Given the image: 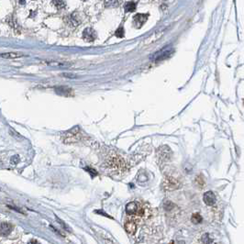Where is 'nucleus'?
I'll list each match as a JSON object with an SVG mask.
<instances>
[{
    "label": "nucleus",
    "instance_id": "7",
    "mask_svg": "<svg viewBox=\"0 0 244 244\" xmlns=\"http://www.w3.org/2000/svg\"><path fill=\"white\" fill-rule=\"evenodd\" d=\"M149 14H137L134 17V25L137 29H141L147 21Z\"/></svg>",
    "mask_w": 244,
    "mask_h": 244
},
{
    "label": "nucleus",
    "instance_id": "23",
    "mask_svg": "<svg viewBox=\"0 0 244 244\" xmlns=\"http://www.w3.org/2000/svg\"><path fill=\"white\" fill-rule=\"evenodd\" d=\"M10 132L12 133V136H14V137H16V138H20V136L17 134V133L16 131H13V129H11V128H10Z\"/></svg>",
    "mask_w": 244,
    "mask_h": 244
},
{
    "label": "nucleus",
    "instance_id": "17",
    "mask_svg": "<svg viewBox=\"0 0 244 244\" xmlns=\"http://www.w3.org/2000/svg\"><path fill=\"white\" fill-rule=\"evenodd\" d=\"M46 63L52 66H60V67H67V66H70V63L68 62H46Z\"/></svg>",
    "mask_w": 244,
    "mask_h": 244
},
{
    "label": "nucleus",
    "instance_id": "13",
    "mask_svg": "<svg viewBox=\"0 0 244 244\" xmlns=\"http://www.w3.org/2000/svg\"><path fill=\"white\" fill-rule=\"evenodd\" d=\"M122 0H105V5L107 8L118 7L121 4Z\"/></svg>",
    "mask_w": 244,
    "mask_h": 244
},
{
    "label": "nucleus",
    "instance_id": "18",
    "mask_svg": "<svg viewBox=\"0 0 244 244\" xmlns=\"http://www.w3.org/2000/svg\"><path fill=\"white\" fill-rule=\"evenodd\" d=\"M191 220H192V222L195 223V224H199V223L202 222V217L199 215L198 213H195V214L192 215Z\"/></svg>",
    "mask_w": 244,
    "mask_h": 244
},
{
    "label": "nucleus",
    "instance_id": "2",
    "mask_svg": "<svg viewBox=\"0 0 244 244\" xmlns=\"http://www.w3.org/2000/svg\"><path fill=\"white\" fill-rule=\"evenodd\" d=\"M193 244H220V241L216 233L204 232L195 238Z\"/></svg>",
    "mask_w": 244,
    "mask_h": 244
},
{
    "label": "nucleus",
    "instance_id": "21",
    "mask_svg": "<svg viewBox=\"0 0 244 244\" xmlns=\"http://www.w3.org/2000/svg\"><path fill=\"white\" fill-rule=\"evenodd\" d=\"M19 157L17 156V155H15V156H13L12 158H11V160H10V163H12V164H17V163H19Z\"/></svg>",
    "mask_w": 244,
    "mask_h": 244
},
{
    "label": "nucleus",
    "instance_id": "6",
    "mask_svg": "<svg viewBox=\"0 0 244 244\" xmlns=\"http://www.w3.org/2000/svg\"><path fill=\"white\" fill-rule=\"evenodd\" d=\"M203 200H204V202L206 203L207 206L212 207V206H214L216 204L217 197H216V195L212 191H208L203 195Z\"/></svg>",
    "mask_w": 244,
    "mask_h": 244
},
{
    "label": "nucleus",
    "instance_id": "19",
    "mask_svg": "<svg viewBox=\"0 0 244 244\" xmlns=\"http://www.w3.org/2000/svg\"><path fill=\"white\" fill-rule=\"evenodd\" d=\"M52 4H53L58 9L64 8V7H65V2H64V0H53V1H52Z\"/></svg>",
    "mask_w": 244,
    "mask_h": 244
},
{
    "label": "nucleus",
    "instance_id": "11",
    "mask_svg": "<svg viewBox=\"0 0 244 244\" xmlns=\"http://www.w3.org/2000/svg\"><path fill=\"white\" fill-rule=\"evenodd\" d=\"M173 51V50H165V51L160 52L158 54H156V57L154 58L155 62H160V61H163V60H165V59L169 58L172 55Z\"/></svg>",
    "mask_w": 244,
    "mask_h": 244
},
{
    "label": "nucleus",
    "instance_id": "20",
    "mask_svg": "<svg viewBox=\"0 0 244 244\" xmlns=\"http://www.w3.org/2000/svg\"><path fill=\"white\" fill-rule=\"evenodd\" d=\"M115 35L118 37V38H123L124 37V29L122 27H119L117 31L115 32Z\"/></svg>",
    "mask_w": 244,
    "mask_h": 244
},
{
    "label": "nucleus",
    "instance_id": "1",
    "mask_svg": "<svg viewBox=\"0 0 244 244\" xmlns=\"http://www.w3.org/2000/svg\"><path fill=\"white\" fill-rule=\"evenodd\" d=\"M106 165L113 173H119L125 167V162L121 156L113 153L108 155L106 160Z\"/></svg>",
    "mask_w": 244,
    "mask_h": 244
},
{
    "label": "nucleus",
    "instance_id": "3",
    "mask_svg": "<svg viewBox=\"0 0 244 244\" xmlns=\"http://www.w3.org/2000/svg\"><path fill=\"white\" fill-rule=\"evenodd\" d=\"M163 186L165 190L168 191L176 190L180 187V182L173 176H166L163 180Z\"/></svg>",
    "mask_w": 244,
    "mask_h": 244
},
{
    "label": "nucleus",
    "instance_id": "24",
    "mask_svg": "<svg viewBox=\"0 0 244 244\" xmlns=\"http://www.w3.org/2000/svg\"><path fill=\"white\" fill-rule=\"evenodd\" d=\"M28 244H40L39 243V241L38 240H36V239H31V240H30L29 241V243Z\"/></svg>",
    "mask_w": 244,
    "mask_h": 244
},
{
    "label": "nucleus",
    "instance_id": "8",
    "mask_svg": "<svg viewBox=\"0 0 244 244\" xmlns=\"http://www.w3.org/2000/svg\"><path fill=\"white\" fill-rule=\"evenodd\" d=\"M124 227H125L126 231L128 234H130V235L135 234L136 230H137V224H136V222L133 219L128 218V220H126L125 221V224H124Z\"/></svg>",
    "mask_w": 244,
    "mask_h": 244
},
{
    "label": "nucleus",
    "instance_id": "5",
    "mask_svg": "<svg viewBox=\"0 0 244 244\" xmlns=\"http://www.w3.org/2000/svg\"><path fill=\"white\" fill-rule=\"evenodd\" d=\"M140 207L141 206L138 202L135 201L129 202L126 205V213L128 216H137Z\"/></svg>",
    "mask_w": 244,
    "mask_h": 244
},
{
    "label": "nucleus",
    "instance_id": "4",
    "mask_svg": "<svg viewBox=\"0 0 244 244\" xmlns=\"http://www.w3.org/2000/svg\"><path fill=\"white\" fill-rule=\"evenodd\" d=\"M79 136H80V131L78 128H74L71 129L70 131L65 133L63 135V141L65 142H74L78 140Z\"/></svg>",
    "mask_w": 244,
    "mask_h": 244
},
{
    "label": "nucleus",
    "instance_id": "12",
    "mask_svg": "<svg viewBox=\"0 0 244 244\" xmlns=\"http://www.w3.org/2000/svg\"><path fill=\"white\" fill-rule=\"evenodd\" d=\"M0 56L5 59H17V58L23 56V54L19 52H7V53H2Z\"/></svg>",
    "mask_w": 244,
    "mask_h": 244
},
{
    "label": "nucleus",
    "instance_id": "9",
    "mask_svg": "<svg viewBox=\"0 0 244 244\" xmlns=\"http://www.w3.org/2000/svg\"><path fill=\"white\" fill-rule=\"evenodd\" d=\"M83 37L86 41H94L97 38V33L92 28H86L83 32Z\"/></svg>",
    "mask_w": 244,
    "mask_h": 244
},
{
    "label": "nucleus",
    "instance_id": "16",
    "mask_svg": "<svg viewBox=\"0 0 244 244\" xmlns=\"http://www.w3.org/2000/svg\"><path fill=\"white\" fill-rule=\"evenodd\" d=\"M70 89L67 87H64V86H62V87H59V88H56V92L59 94V95H63V96H68L70 94Z\"/></svg>",
    "mask_w": 244,
    "mask_h": 244
},
{
    "label": "nucleus",
    "instance_id": "14",
    "mask_svg": "<svg viewBox=\"0 0 244 244\" xmlns=\"http://www.w3.org/2000/svg\"><path fill=\"white\" fill-rule=\"evenodd\" d=\"M136 6H137V4L134 3V2H128L125 5V11L126 12H133V11H135Z\"/></svg>",
    "mask_w": 244,
    "mask_h": 244
},
{
    "label": "nucleus",
    "instance_id": "10",
    "mask_svg": "<svg viewBox=\"0 0 244 244\" xmlns=\"http://www.w3.org/2000/svg\"><path fill=\"white\" fill-rule=\"evenodd\" d=\"M12 231V225L9 223H0V236H8Z\"/></svg>",
    "mask_w": 244,
    "mask_h": 244
},
{
    "label": "nucleus",
    "instance_id": "15",
    "mask_svg": "<svg viewBox=\"0 0 244 244\" xmlns=\"http://www.w3.org/2000/svg\"><path fill=\"white\" fill-rule=\"evenodd\" d=\"M195 185H198L200 188H203L205 187V185H206V181L204 179V177L202 175H198L196 178H195Z\"/></svg>",
    "mask_w": 244,
    "mask_h": 244
},
{
    "label": "nucleus",
    "instance_id": "22",
    "mask_svg": "<svg viewBox=\"0 0 244 244\" xmlns=\"http://www.w3.org/2000/svg\"><path fill=\"white\" fill-rule=\"evenodd\" d=\"M8 208H11V209H13V210H16L17 212H19V213H22V214H25L23 210H21V209H19V208H18L17 207H13V206H8Z\"/></svg>",
    "mask_w": 244,
    "mask_h": 244
}]
</instances>
